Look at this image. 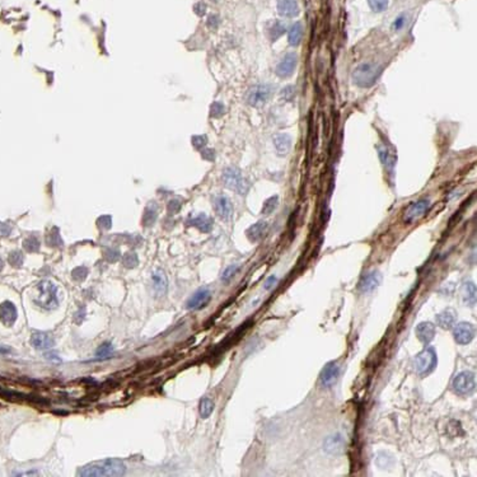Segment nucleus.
<instances>
[{
  "label": "nucleus",
  "mask_w": 477,
  "mask_h": 477,
  "mask_svg": "<svg viewBox=\"0 0 477 477\" xmlns=\"http://www.w3.org/2000/svg\"><path fill=\"white\" fill-rule=\"evenodd\" d=\"M405 23H406V17H405V15H400L399 18H397L395 21V23H393V30H395V31L401 30V28L404 27V26H405Z\"/></svg>",
  "instance_id": "nucleus-43"
},
{
  "label": "nucleus",
  "mask_w": 477,
  "mask_h": 477,
  "mask_svg": "<svg viewBox=\"0 0 477 477\" xmlns=\"http://www.w3.org/2000/svg\"><path fill=\"white\" fill-rule=\"evenodd\" d=\"M151 283H153V289L158 295H164L168 288V281L163 270H157L151 275Z\"/></svg>",
  "instance_id": "nucleus-21"
},
{
  "label": "nucleus",
  "mask_w": 477,
  "mask_h": 477,
  "mask_svg": "<svg viewBox=\"0 0 477 477\" xmlns=\"http://www.w3.org/2000/svg\"><path fill=\"white\" fill-rule=\"evenodd\" d=\"M238 269H239V267L237 265H230L229 267H227V269H225V271L223 272V276H221V280H223V281H229L230 279H232L233 276L236 275V272L238 271Z\"/></svg>",
  "instance_id": "nucleus-36"
},
{
  "label": "nucleus",
  "mask_w": 477,
  "mask_h": 477,
  "mask_svg": "<svg viewBox=\"0 0 477 477\" xmlns=\"http://www.w3.org/2000/svg\"><path fill=\"white\" fill-rule=\"evenodd\" d=\"M124 265L126 266V267H130V269L135 267V266L138 265V257H136V255L127 254L126 256L124 257Z\"/></svg>",
  "instance_id": "nucleus-37"
},
{
  "label": "nucleus",
  "mask_w": 477,
  "mask_h": 477,
  "mask_svg": "<svg viewBox=\"0 0 477 477\" xmlns=\"http://www.w3.org/2000/svg\"><path fill=\"white\" fill-rule=\"evenodd\" d=\"M3 267H4V261L1 260V258H0V271L3 270Z\"/></svg>",
  "instance_id": "nucleus-53"
},
{
  "label": "nucleus",
  "mask_w": 477,
  "mask_h": 477,
  "mask_svg": "<svg viewBox=\"0 0 477 477\" xmlns=\"http://www.w3.org/2000/svg\"><path fill=\"white\" fill-rule=\"evenodd\" d=\"M224 111H225V110H224L223 105H221V103H219V102H215V103H213L210 115H212L213 117H220V116L224 113Z\"/></svg>",
  "instance_id": "nucleus-38"
},
{
  "label": "nucleus",
  "mask_w": 477,
  "mask_h": 477,
  "mask_svg": "<svg viewBox=\"0 0 477 477\" xmlns=\"http://www.w3.org/2000/svg\"><path fill=\"white\" fill-rule=\"evenodd\" d=\"M210 300H212V292L206 289V288H203V289L197 290L196 293L188 299L186 305L191 311H196V309H201L206 307Z\"/></svg>",
  "instance_id": "nucleus-10"
},
{
  "label": "nucleus",
  "mask_w": 477,
  "mask_h": 477,
  "mask_svg": "<svg viewBox=\"0 0 477 477\" xmlns=\"http://www.w3.org/2000/svg\"><path fill=\"white\" fill-rule=\"evenodd\" d=\"M206 143H208V139H206L205 135L193 136V138H192V145L196 149H203L204 145H205Z\"/></svg>",
  "instance_id": "nucleus-40"
},
{
  "label": "nucleus",
  "mask_w": 477,
  "mask_h": 477,
  "mask_svg": "<svg viewBox=\"0 0 477 477\" xmlns=\"http://www.w3.org/2000/svg\"><path fill=\"white\" fill-rule=\"evenodd\" d=\"M281 97L284 98V100H287V101H290L292 98L294 97V91H293V87H287V88H284L283 91H281Z\"/></svg>",
  "instance_id": "nucleus-42"
},
{
  "label": "nucleus",
  "mask_w": 477,
  "mask_h": 477,
  "mask_svg": "<svg viewBox=\"0 0 477 477\" xmlns=\"http://www.w3.org/2000/svg\"><path fill=\"white\" fill-rule=\"evenodd\" d=\"M112 354H113V347H112V345L110 342L102 344L98 347V350L96 351V355L98 359H107V358L111 357Z\"/></svg>",
  "instance_id": "nucleus-30"
},
{
  "label": "nucleus",
  "mask_w": 477,
  "mask_h": 477,
  "mask_svg": "<svg viewBox=\"0 0 477 477\" xmlns=\"http://www.w3.org/2000/svg\"><path fill=\"white\" fill-rule=\"evenodd\" d=\"M274 145L278 154L285 155L289 153L290 148H292V139L287 134H278L274 138Z\"/></svg>",
  "instance_id": "nucleus-23"
},
{
  "label": "nucleus",
  "mask_w": 477,
  "mask_h": 477,
  "mask_svg": "<svg viewBox=\"0 0 477 477\" xmlns=\"http://www.w3.org/2000/svg\"><path fill=\"white\" fill-rule=\"evenodd\" d=\"M416 336L423 344H429L435 336V326L432 322H421L416 327Z\"/></svg>",
  "instance_id": "nucleus-20"
},
{
  "label": "nucleus",
  "mask_w": 477,
  "mask_h": 477,
  "mask_svg": "<svg viewBox=\"0 0 477 477\" xmlns=\"http://www.w3.org/2000/svg\"><path fill=\"white\" fill-rule=\"evenodd\" d=\"M190 225H193L196 227L197 229H200L201 232H210L213 228V220L209 217H206L205 214H199L197 217L192 218L188 221Z\"/></svg>",
  "instance_id": "nucleus-26"
},
{
  "label": "nucleus",
  "mask_w": 477,
  "mask_h": 477,
  "mask_svg": "<svg viewBox=\"0 0 477 477\" xmlns=\"http://www.w3.org/2000/svg\"><path fill=\"white\" fill-rule=\"evenodd\" d=\"M456 318L457 314L453 309H445L441 313H439L437 316V322H438V326L441 327L444 330L452 329V327L456 325Z\"/></svg>",
  "instance_id": "nucleus-22"
},
{
  "label": "nucleus",
  "mask_w": 477,
  "mask_h": 477,
  "mask_svg": "<svg viewBox=\"0 0 477 477\" xmlns=\"http://www.w3.org/2000/svg\"><path fill=\"white\" fill-rule=\"evenodd\" d=\"M9 263L14 267H21L23 265V255L19 251H14L9 255Z\"/></svg>",
  "instance_id": "nucleus-34"
},
{
  "label": "nucleus",
  "mask_w": 477,
  "mask_h": 477,
  "mask_svg": "<svg viewBox=\"0 0 477 477\" xmlns=\"http://www.w3.org/2000/svg\"><path fill=\"white\" fill-rule=\"evenodd\" d=\"M109 254L110 255H107V260L109 261H111V262H113V261H116L118 258V252L117 251H113V250H110L109 251Z\"/></svg>",
  "instance_id": "nucleus-48"
},
{
  "label": "nucleus",
  "mask_w": 477,
  "mask_h": 477,
  "mask_svg": "<svg viewBox=\"0 0 477 477\" xmlns=\"http://www.w3.org/2000/svg\"><path fill=\"white\" fill-rule=\"evenodd\" d=\"M23 247L27 252H37V251L39 250L38 239L35 238V237H30V238H27L26 241H24Z\"/></svg>",
  "instance_id": "nucleus-33"
},
{
  "label": "nucleus",
  "mask_w": 477,
  "mask_h": 477,
  "mask_svg": "<svg viewBox=\"0 0 477 477\" xmlns=\"http://www.w3.org/2000/svg\"><path fill=\"white\" fill-rule=\"evenodd\" d=\"M87 275H88V270L85 269V267H78V269H75L74 271H73V278L78 281L84 280V279L87 278Z\"/></svg>",
  "instance_id": "nucleus-39"
},
{
  "label": "nucleus",
  "mask_w": 477,
  "mask_h": 477,
  "mask_svg": "<svg viewBox=\"0 0 477 477\" xmlns=\"http://www.w3.org/2000/svg\"><path fill=\"white\" fill-rule=\"evenodd\" d=\"M31 344L37 350H48L55 345V340L46 332H35L31 337Z\"/></svg>",
  "instance_id": "nucleus-16"
},
{
  "label": "nucleus",
  "mask_w": 477,
  "mask_h": 477,
  "mask_svg": "<svg viewBox=\"0 0 477 477\" xmlns=\"http://www.w3.org/2000/svg\"><path fill=\"white\" fill-rule=\"evenodd\" d=\"M223 182L230 190L236 191L239 195H245L248 190V183L241 172L236 168H227L223 173Z\"/></svg>",
  "instance_id": "nucleus-5"
},
{
  "label": "nucleus",
  "mask_w": 477,
  "mask_h": 477,
  "mask_svg": "<svg viewBox=\"0 0 477 477\" xmlns=\"http://www.w3.org/2000/svg\"><path fill=\"white\" fill-rule=\"evenodd\" d=\"M214 206H215V210H217V214L219 215L223 220H228V219L232 217L233 206H232V203H230V200L228 199L227 196L219 195V196L215 197Z\"/></svg>",
  "instance_id": "nucleus-14"
},
{
  "label": "nucleus",
  "mask_w": 477,
  "mask_h": 477,
  "mask_svg": "<svg viewBox=\"0 0 477 477\" xmlns=\"http://www.w3.org/2000/svg\"><path fill=\"white\" fill-rule=\"evenodd\" d=\"M35 303L46 309H54L59 305L58 288L52 283L45 280L37 285V295Z\"/></svg>",
  "instance_id": "nucleus-2"
},
{
  "label": "nucleus",
  "mask_w": 477,
  "mask_h": 477,
  "mask_svg": "<svg viewBox=\"0 0 477 477\" xmlns=\"http://www.w3.org/2000/svg\"><path fill=\"white\" fill-rule=\"evenodd\" d=\"M303 38V27L300 22H296L294 23L289 30V35H288V41L292 46L296 47L299 43L302 42Z\"/></svg>",
  "instance_id": "nucleus-27"
},
{
  "label": "nucleus",
  "mask_w": 477,
  "mask_h": 477,
  "mask_svg": "<svg viewBox=\"0 0 477 477\" xmlns=\"http://www.w3.org/2000/svg\"><path fill=\"white\" fill-rule=\"evenodd\" d=\"M287 31V26L284 22L281 21H271L267 24V36L271 41H276L279 37H281Z\"/></svg>",
  "instance_id": "nucleus-25"
},
{
  "label": "nucleus",
  "mask_w": 477,
  "mask_h": 477,
  "mask_svg": "<svg viewBox=\"0 0 477 477\" xmlns=\"http://www.w3.org/2000/svg\"><path fill=\"white\" fill-rule=\"evenodd\" d=\"M381 280H382V276L378 271L368 272V274H366L364 276H363L362 280H360L359 283V287L358 288H359V290L362 292V293H369V292L374 290L375 288L379 285Z\"/></svg>",
  "instance_id": "nucleus-13"
},
{
  "label": "nucleus",
  "mask_w": 477,
  "mask_h": 477,
  "mask_svg": "<svg viewBox=\"0 0 477 477\" xmlns=\"http://www.w3.org/2000/svg\"><path fill=\"white\" fill-rule=\"evenodd\" d=\"M429 200H420V201H416V203H414L407 209V212L405 214V220L407 223L417 220L421 217H424V214L429 210Z\"/></svg>",
  "instance_id": "nucleus-11"
},
{
  "label": "nucleus",
  "mask_w": 477,
  "mask_h": 477,
  "mask_svg": "<svg viewBox=\"0 0 477 477\" xmlns=\"http://www.w3.org/2000/svg\"><path fill=\"white\" fill-rule=\"evenodd\" d=\"M368 3L371 10L377 13L384 12L388 6V0H368Z\"/></svg>",
  "instance_id": "nucleus-32"
},
{
  "label": "nucleus",
  "mask_w": 477,
  "mask_h": 477,
  "mask_svg": "<svg viewBox=\"0 0 477 477\" xmlns=\"http://www.w3.org/2000/svg\"><path fill=\"white\" fill-rule=\"evenodd\" d=\"M214 411V402L210 399H203L200 402V415L203 419H206Z\"/></svg>",
  "instance_id": "nucleus-29"
},
{
  "label": "nucleus",
  "mask_w": 477,
  "mask_h": 477,
  "mask_svg": "<svg viewBox=\"0 0 477 477\" xmlns=\"http://www.w3.org/2000/svg\"><path fill=\"white\" fill-rule=\"evenodd\" d=\"M276 281H278V279L275 278V276H270V278L266 279L265 285H263V288H265L266 290H270L272 287H274L275 283H276Z\"/></svg>",
  "instance_id": "nucleus-46"
},
{
  "label": "nucleus",
  "mask_w": 477,
  "mask_h": 477,
  "mask_svg": "<svg viewBox=\"0 0 477 477\" xmlns=\"http://www.w3.org/2000/svg\"><path fill=\"white\" fill-rule=\"evenodd\" d=\"M378 76V69L374 64L364 63L353 72V82L362 88H369L374 84Z\"/></svg>",
  "instance_id": "nucleus-3"
},
{
  "label": "nucleus",
  "mask_w": 477,
  "mask_h": 477,
  "mask_svg": "<svg viewBox=\"0 0 477 477\" xmlns=\"http://www.w3.org/2000/svg\"><path fill=\"white\" fill-rule=\"evenodd\" d=\"M453 390L458 395H470L475 391L476 387V378H475V373L472 371H462L459 374L456 375L453 379Z\"/></svg>",
  "instance_id": "nucleus-7"
},
{
  "label": "nucleus",
  "mask_w": 477,
  "mask_h": 477,
  "mask_svg": "<svg viewBox=\"0 0 477 477\" xmlns=\"http://www.w3.org/2000/svg\"><path fill=\"white\" fill-rule=\"evenodd\" d=\"M278 204H279V196H271L270 199L266 200L265 204H263L262 213L266 215L271 214L275 209L278 208Z\"/></svg>",
  "instance_id": "nucleus-31"
},
{
  "label": "nucleus",
  "mask_w": 477,
  "mask_h": 477,
  "mask_svg": "<svg viewBox=\"0 0 477 477\" xmlns=\"http://www.w3.org/2000/svg\"><path fill=\"white\" fill-rule=\"evenodd\" d=\"M266 229H267V223L263 220L257 221L256 224H254L252 227L248 228L247 230V237L251 242H257L260 241L261 238L265 234Z\"/></svg>",
  "instance_id": "nucleus-24"
},
{
  "label": "nucleus",
  "mask_w": 477,
  "mask_h": 477,
  "mask_svg": "<svg viewBox=\"0 0 477 477\" xmlns=\"http://www.w3.org/2000/svg\"><path fill=\"white\" fill-rule=\"evenodd\" d=\"M180 208H181V204H180L179 201H176V200H173V201H171V203L168 204V212L171 213V214H175V213L179 212Z\"/></svg>",
  "instance_id": "nucleus-44"
},
{
  "label": "nucleus",
  "mask_w": 477,
  "mask_h": 477,
  "mask_svg": "<svg viewBox=\"0 0 477 477\" xmlns=\"http://www.w3.org/2000/svg\"><path fill=\"white\" fill-rule=\"evenodd\" d=\"M462 296L463 300L467 303L468 305L474 307L476 303V287L474 283H466L462 288Z\"/></svg>",
  "instance_id": "nucleus-28"
},
{
  "label": "nucleus",
  "mask_w": 477,
  "mask_h": 477,
  "mask_svg": "<svg viewBox=\"0 0 477 477\" xmlns=\"http://www.w3.org/2000/svg\"><path fill=\"white\" fill-rule=\"evenodd\" d=\"M325 450L331 454H338L341 453L345 449V440L340 434L331 435L325 440Z\"/></svg>",
  "instance_id": "nucleus-19"
},
{
  "label": "nucleus",
  "mask_w": 477,
  "mask_h": 477,
  "mask_svg": "<svg viewBox=\"0 0 477 477\" xmlns=\"http://www.w3.org/2000/svg\"><path fill=\"white\" fill-rule=\"evenodd\" d=\"M296 63H298V58L294 52H289L281 59L280 63L276 65V69H275V74L279 76V78H289L292 74L294 73L296 67Z\"/></svg>",
  "instance_id": "nucleus-8"
},
{
  "label": "nucleus",
  "mask_w": 477,
  "mask_h": 477,
  "mask_svg": "<svg viewBox=\"0 0 477 477\" xmlns=\"http://www.w3.org/2000/svg\"><path fill=\"white\" fill-rule=\"evenodd\" d=\"M272 96V87L270 84H257L248 91L246 100L251 106H263Z\"/></svg>",
  "instance_id": "nucleus-6"
},
{
  "label": "nucleus",
  "mask_w": 477,
  "mask_h": 477,
  "mask_svg": "<svg viewBox=\"0 0 477 477\" xmlns=\"http://www.w3.org/2000/svg\"><path fill=\"white\" fill-rule=\"evenodd\" d=\"M9 351H10V349H8L6 346H1V345H0V353L6 354V353H9Z\"/></svg>",
  "instance_id": "nucleus-52"
},
{
  "label": "nucleus",
  "mask_w": 477,
  "mask_h": 477,
  "mask_svg": "<svg viewBox=\"0 0 477 477\" xmlns=\"http://www.w3.org/2000/svg\"><path fill=\"white\" fill-rule=\"evenodd\" d=\"M338 375H340V367L337 363H329L321 373V382L325 387H331L336 383Z\"/></svg>",
  "instance_id": "nucleus-12"
},
{
  "label": "nucleus",
  "mask_w": 477,
  "mask_h": 477,
  "mask_svg": "<svg viewBox=\"0 0 477 477\" xmlns=\"http://www.w3.org/2000/svg\"><path fill=\"white\" fill-rule=\"evenodd\" d=\"M126 471L125 463L117 458H106L98 462H92L78 470V476L82 477H117Z\"/></svg>",
  "instance_id": "nucleus-1"
},
{
  "label": "nucleus",
  "mask_w": 477,
  "mask_h": 477,
  "mask_svg": "<svg viewBox=\"0 0 477 477\" xmlns=\"http://www.w3.org/2000/svg\"><path fill=\"white\" fill-rule=\"evenodd\" d=\"M157 219V209L148 208L144 215V224L145 225H151Z\"/></svg>",
  "instance_id": "nucleus-35"
},
{
  "label": "nucleus",
  "mask_w": 477,
  "mask_h": 477,
  "mask_svg": "<svg viewBox=\"0 0 477 477\" xmlns=\"http://www.w3.org/2000/svg\"><path fill=\"white\" fill-rule=\"evenodd\" d=\"M453 336L458 344L467 345L472 341L475 336V329L471 323L461 322L458 325H454Z\"/></svg>",
  "instance_id": "nucleus-9"
},
{
  "label": "nucleus",
  "mask_w": 477,
  "mask_h": 477,
  "mask_svg": "<svg viewBox=\"0 0 477 477\" xmlns=\"http://www.w3.org/2000/svg\"><path fill=\"white\" fill-rule=\"evenodd\" d=\"M279 14L287 18H293L299 14L298 0H278Z\"/></svg>",
  "instance_id": "nucleus-17"
},
{
  "label": "nucleus",
  "mask_w": 477,
  "mask_h": 477,
  "mask_svg": "<svg viewBox=\"0 0 477 477\" xmlns=\"http://www.w3.org/2000/svg\"><path fill=\"white\" fill-rule=\"evenodd\" d=\"M17 316H18V312L12 302H4L0 304V321L5 326H12L17 320Z\"/></svg>",
  "instance_id": "nucleus-15"
},
{
  "label": "nucleus",
  "mask_w": 477,
  "mask_h": 477,
  "mask_svg": "<svg viewBox=\"0 0 477 477\" xmlns=\"http://www.w3.org/2000/svg\"><path fill=\"white\" fill-rule=\"evenodd\" d=\"M45 357H46V359L52 360V362H60V358L56 357V354H54V353H46Z\"/></svg>",
  "instance_id": "nucleus-51"
},
{
  "label": "nucleus",
  "mask_w": 477,
  "mask_h": 477,
  "mask_svg": "<svg viewBox=\"0 0 477 477\" xmlns=\"http://www.w3.org/2000/svg\"><path fill=\"white\" fill-rule=\"evenodd\" d=\"M203 158L206 160H214L215 158L214 150H213V149H204Z\"/></svg>",
  "instance_id": "nucleus-45"
},
{
  "label": "nucleus",
  "mask_w": 477,
  "mask_h": 477,
  "mask_svg": "<svg viewBox=\"0 0 477 477\" xmlns=\"http://www.w3.org/2000/svg\"><path fill=\"white\" fill-rule=\"evenodd\" d=\"M97 224H98V227L102 228V229H110V228H111V218L101 217L100 219L97 220Z\"/></svg>",
  "instance_id": "nucleus-41"
},
{
  "label": "nucleus",
  "mask_w": 477,
  "mask_h": 477,
  "mask_svg": "<svg viewBox=\"0 0 477 477\" xmlns=\"http://www.w3.org/2000/svg\"><path fill=\"white\" fill-rule=\"evenodd\" d=\"M412 366H414V369L417 374H428L437 366V354L430 347L429 349H425V350H423L420 354H417L416 358L414 359V363H412Z\"/></svg>",
  "instance_id": "nucleus-4"
},
{
  "label": "nucleus",
  "mask_w": 477,
  "mask_h": 477,
  "mask_svg": "<svg viewBox=\"0 0 477 477\" xmlns=\"http://www.w3.org/2000/svg\"><path fill=\"white\" fill-rule=\"evenodd\" d=\"M218 23H219V19H218L217 15H212V17H210V18H209V21H208V24L213 28L217 27Z\"/></svg>",
  "instance_id": "nucleus-50"
},
{
  "label": "nucleus",
  "mask_w": 477,
  "mask_h": 477,
  "mask_svg": "<svg viewBox=\"0 0 477 477\" xmlns=\"http://www.w3.org/2000/svg\"><path fill=\"white\" fill-rule=\"evenodd\" d=\"M378 154H379V159H381V162L383 163V166L386 167L388 171H393L396 160H397L395 151L391 150L386 144H379L378 145Z\"/></svg>",
  "instance_id": "nucleus-18"
},
{
  "label": "nucleus",
  "mask_w": 477,
  "mask_h": 477,
  "mask_svg": "<svg viewBox=\"0 0 477 477\" xmlns=\"http://www.w3.org/2000/svg\"><path fill=\"white\" fill-rule=\"evenodd\" d=\"M12 228L4 223H0V236H9Z\"/></svg>",
  "instance_id": "nucleus-47"
},
{
  "label": "nucleus",
  "mask_w": 477,
  "mask_h": 477,
  "mask_svg": "<svg viewBox=\"0 0 477 477\" xmlns=\"http://www.w3.org/2000/svg\"><path fill=\"white\" fill-rule=\"evenodd\" d=\"M205 10H206V6L204 3H199L196 4V6H195V12H196L199 15H204Z\"/></svg>",
  "instance_id": "nucleus-49"
}]
</instances>
